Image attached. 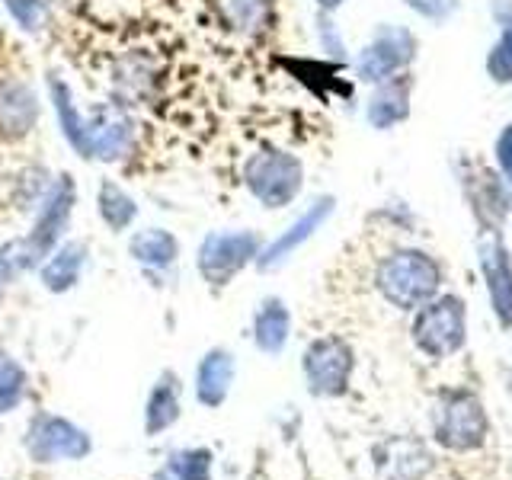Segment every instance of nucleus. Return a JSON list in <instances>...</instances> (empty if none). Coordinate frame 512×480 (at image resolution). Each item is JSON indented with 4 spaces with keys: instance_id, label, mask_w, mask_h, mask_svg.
Instances as JSON below:
<instances>
[{
    "instance_id": "5",
    "label": "nucleus",
    "mask_w": 512,
    "mask_h": 480,
    "mask_svg": "<svg viewBox=\"0 0 512 480\" xmlns=\"http://www.w3.org/2000/svg\"><path fill=\"white\" fill-rule=\"evenodd\" d=\"M26 452L39 464H55V461H80L93 452L90 436L71 420L55 413H39L29 423L26 432Z\"/></svg>"
},
{
    "instance_id": "3",
    "label": "nucleus",
    "mask_w": 512,
    "mask_h": 480,
    "mask_svg": "<svg viewBox=\"0 0 512 480\" xmlns=\"http://www.w3.org/2000/svg\"><path fill=\"white\" fill-rule=\"evenodd\" d=\"M244 183L263 208H285L304 186V164L282 148H260L247 157Z\"/></svg>"
},
{
    "instance_id": "11",
    "label": "nucleus",
    "mask_w": 512,
    "mask_h": 480,
    "mask_svg": "<svg viewBox=\"0 0 512 480\" xmlns=\"http://www.w3.org/2000/svg\"><path fill=\"white\" fill-rule=\"evenodd\" d=\"M330 215H333V196H324V199L311 202V205L298 215V221L288 224V228H285L276 240H272V244H266V247L260 250V256H256V266H260L263 272L282 266L301 244H308V240H311L320 228H324V221H327Z\"/></svg>"
},
{
    "instance_id": "12",
    "label": "nucleus",
    "mask_w": 512,
    "mask_h": 480,
    "mask_svg": "<svg viewBox=\"0 0 512 480\" xmlns=\"http://www.w3.org/2000/svg\"><path fill=\"white\" fill-rule=\"evenodd\" d=\"M39 122V96L29 84L7 77L0 84V138L20 141Z\"/></svg>"
},
{
    "instance_id": "23",
    "label": "nucleus",
    "mask_w": 512,
    "mask_h": 480,
    "mask_svg": "<svg viewBox=\"0 0 512 480\" xmlns=\"http://www.w3.org/2000/svg\"><path fill=\"white\" fill-rule=\"evenodd\" d=\"M157 480H212V452L208 448L173 452L167 468L157 474Z\"/></svg>"
},
{
    "instance_id": "18",
    "label": "nucleus",
    "mask_w": 512,
    "mask_h": 480,
    "mask_svg": "<svg viewBox=\"0 0 512 480\" xmlns=\"http://www.w3.org/2000/svg\"><path fill=\"white\" fill-rule=\"evenodd\" d=\"M292 333V314L282 298H266L253 314V343L266 356H279Z\"/></svg>"
},
{
    "instance_id": "28",
    "label": "nucleus",
    "mask_w": 512,
    "mask_h": 480,
    "mask_svg": "<svg viewBox=\"0 0 512 480\" xmlns=\"http://www.w3.org/2000/svg\"><path fill=\"white\" fill-rule=\"evenodd\" d=\"M404 4L410 7V10H416L420 16H426V20H445L448 13H455V7H458V0H404Z\"/></svg>"
},
{
    "instance_id": "4",
    "label": "nucleus",
    "mask_w": 512,
    "mask_h": 480,
    "mask_svg": "<svg viewBox=\"0 0 512 480\" xmlns=\"http://www.w3.org/2000/svg\"><path fill=\"white\" fill-rule=\"evenodd\" d=\"M260 250H263V240L256 231H215L199 244V253H196L199 276L208 285L224 288L237 272H244L250 263H256Z\"/></svg>"
},
{
    "instance_id": "26",
    "label": "nucleus",
    "mask_w": 512,
    "mask_h": 480,
    "mask_svg": "<svg viewBox=\"0 0 512 480\" xmlns=\"http://www.w3.org/2000/svg\"><path fill=\"white\" fill-rule=\"evenodd\" d=\"M26 372L23 365H16L13 359H4L0 365V413H10L26 394Z\"/></svg>"
},
{
    "instance_id": "10",
    "label": "nucleus",
    "mask_w": 512,
    "mask_h": 480,
    "mask_svg": "<svg viewBox=\"0 0 512 480\" xmlns=\"http://www.w3.org/2000/svg\"><path fill=\"white\" fill-rule=\"evenodd\" d=\"M477 260L487 279L493 314L503 327H512V260L496 228H484L477 237Z\"/></svg>"
},
{
    "instance_id": "31",
    "label": "nucleus",
    "mask_w": 512,
    "mask_h": 480,
    "mask_svg": "<svg viewBox=\"0 0 512 480\" xmlns=\"http://www.w3.org/2000/svg\"><path fill=\"white\" fill-rule=\"evenodd\" d=\"M0 365H4V356H0Z\"/></svg>"
},
{
    "instance_id": "27",
    "label": "nucleus",
    "mask_w": 512,
    "mask_h": 480,
    "mask_svg": "<svg viewBox=\"0 0 512 480\" xmlns=\"http://www.w3.org/2000/svg\"><path fill=\"white\" fill-rule=\"evenodd\" d=\"M317 36H320V48L330 55V58H336V61H343L346 58V45H343V36L336 32V26H333V20H330V13H320L317 16Z\"/></svg>"
},
{
    "instance_id": "7",
    "label": "nucleus",
    "mask_w": 512,
    "mask_h": 480,
    "mask_svg": "<svg viewBox=\"0 0 512 480\" xmlns=\"http://www.w3.org/2000/svg\"><path fill=\"white\" fill-rule=\"evenodd\" d=\"M416 58V36L404 26H388L384 23L375 39L368 42L359 58H356V74L368 84H384V80L400 77L410 61Z\"/></svg>"
},
{
    "instance_id": "9",
    "label": "nucleus",
    "mask_w": 512,
    "mask_h": 480,
    "mask_svg": "<svg viewBox=\"0 0 512 480\" xmlns=\"http://www.w3.org/2000/svg\"><path fill=\"white\" fill-rule=\"evenodd\" d=\"M304 378L320 397H336L346 391L352 375V349L340 336H320L304 352Z\"/></svg>"
},
{
    "instance_id": "2",
    "label": "nucleus",
    "mask_w": 512,
    "mask_h": 480,
    "mask_svg": "<svg viewBox=\"0 0 512 480\" xmlns=\"http://www.w3.org/2000/svg\"><path fill=\"white\" fill-rule=\"evenodd\" d=\"M375 282H378V292L388 298L394 308L413 311L436 298L442 272H439V263L423 250H397L378 263Z\"/></svg>"
},
{
    "instance_id": "30",
    "label": "nucleus",
    "mask_w": 512,
    "mask_h": 480,
    "mask_svg": "<svg viewBox=\"0 0 512 480\" xmlns=\"http://www.w3.org/2000/svg\"><path fill=\"white\" fill-rule=\"evenodd\" d=\"M343 4H346V0H317L320 13H333V10H340Z\"/></svg>"
},
{
    "instance_id": "1",
    "label": "nucleus",
    "mask_w": 512,
    "mask_h": 480,
    "mask_svg": "<svg viewBox=\"0 0 512 480\" xmlns=\"http://www.w3.org/2000/svg\"><path fill=\"white\" fill-rule=\"evenodd\" d=\"M77 205V183L71 173L55 176L45 186V196L36 205V218L32 228L23 237H13L0 247V285H10L26 272L39 269L52 250L61 244L64 231H68L71 215Z\"/></svg>"
},
{
    "instance_id": "13",
    "label": "nucleus",
    "mask_w": 512,
    "mask_h": 480,
    "mask_svg": "<svg viewBox=\"0 0 512 480\" xmlns=\"http://www.w3.org/2000/svg\"><path fill=\"white\" fill-rule=\"evenodd\" d=\"M87 244H80V240H64L52 250V256L39 266V279L45 285V292L52 295H64L71 292V288L80 282V272L87 266Z\"/></svg>"
},
{
    "instance_id": "17",
    "label": "nucleus",
    "mask_w": 512,
    "mask_h": 480,
    "mask_svg": "<svg viewBox=\"0 0 512 480\" xmlns=\"http://www.w3.org/2000/svg\"><path fill=\"white\" fill-rule=\"evenodd\" d=\"M365 116L375 128H381V132H388V128L404 122L410 116V80L400 74V77H391V80H384V84H378L372 100H368Z\"/></svg>"
},
{
    "instance_id": "25",
    "label": "nucleus",
    "mask_w": 512,
    "mask_h": 480,
    "mask_svg": "<svg viewBox=\"0 0 512 480\" xmlns=\"http://www.w3.org/2000/svg\"><path fill=\"white\" fill-rule=\"evenodd\" d=\"M4 7L10 13V20L23 32L45 29L48 16H52V10H48V0H4Z\"/></svg>"
},
{
    "instance_id": "29",
    "label": "nucleus",
    "mask_w": 512,
    "mask_h": 480,
    "mask_svg": "<svg viewBox=\"0 0 512 480\" xmlns=\"http://www.w3.org/2000/svg\"><path fill=\"white\" fill-rule=\"evenodd\" d=\"M496 167H500V173L512 183V122L503 128L500 138H496Z\"/></svg>"
},
{
    "instance_id": "14",
    "label": "nucleus",
    "mask_w": 512,
    "mask_h": 480,
    "mask_svg": "<svg viewBox=\"0 0 512 480\" xmlns=\"http://www.w3.org/2000/svg\"><path fill=\"white\" fill-rule=\"evenodd\" d=\"M218 20L244 39H256L276 23V0H215Z\"/></svg>"
},
{
    "instance_id": "20",
    "label": "nucleus",
    "mask_w": 512,
    "mask_h": 480,
    "mask_svg": "<svg viewBox=\"0 0 512 480\" xmlns=\"http://www.w3.org/2000/svg\"><path fill=\"white\" fill-rule=\"evenodd\" d=\"M128 253L132 260L151 272H167L176 256H180V240H176L167 228H144L135 231L128 240Z\"/></svg>"
},
{
    "instance_id": "6",
    "label": "nucleus",
    "mask_w": 512,
    "mask_h": 480,
    "mask_svg": "<svg viewBox=\"0 0 512 480\" xmlns=\"http://www.w3.org/2000/svg\"><path fill=\"white\" fill-rule=\"evenodd\" d=\"M413 340L426 356L445 359L464 346V304L461 298H432L423 304V311L416 314Z\"/></svg>"
},
{
    "instance_id": "8",
    "label": "nucleus",
    "mask_w": 512,
    "mask_h": 480,
    "mask_svg": "<svg viewBox=\"0 0 512 480\" xmlns=\"http://www.w3.org/2000/svg\"><path fill=\"white\" fill-rule=\"evenodd\" d=\"M487 436V416L480 400L468 391L445 394L436 410V439L455 452L477 448Z\"/></svg>"
},
{
    "instance_id": "24",
    "label": "nucleus",
    "mask_w": 512,
    "mask_h": 480,
    "mask_svg": "<svg viewBox=\"0 0 512 480\" xmlns=\"http://www.w3.org/2000/svg\"><path fill=\"white\" fill-rule=\"evenodd\" d=\"M487 74L496 84H512V7L503 13V32L487 55Z\"/></svg>"
},
{
    "instance_id": "15",
    "label": "nucleus",
    "mask_w": 512,
    "mask_h": 480,
    "mask_svg": "<svg viewBox=\"0 0 512 480\" xmlns=\"http://www.w3.org/2000/svg\"><path fill=\"white\" fill-rule=\"evenodd\" d=\"M234 356L228 349H208L196 368V397L202 407H221L231 394Z\"/></svg>"
},
{
    "instance_id": "16",
    "label": "nucleus",
    "mask_w": 512,
    "mask_h": 480,
    "mask_svg": "<svg viewBox=\"0 0 512 480\" xmlns=\"http://www.w3.org/2000/svg\"><path fill=\"white\" fill-rule=\"evenodd\" d=\"M48 100H52V106H55L58 128H61L64 141L71 144L77 157L87 160V112L77 106L74 90L64 84L58 74L48 77Z\"/></svg>"
},
{
    "instance_id": "21",
    "label": "nucleus",
    "mask_w": 512,
    "mask_h": 480,
    "mask_svg": "<svg viewBox=\"0 0 512 480\" xmlns=\"http://www.w3.org/2000/svg\"><path fill=\"white\" fill-rule=\"evenodd\" d=\"M96 212H100V221L112 234H125L138 218V202L116 180H103L100 189H96Z\"/></svg>"
},
{
    "instance_id": "22",
    "label": "nucleus",
    "mask_w": 512,
    "mask_h": 480,
    "mask_svg": "<svg viewBox=\"0 0 512 480\" xmlns=\"http://www.w3.org/2000/svg\"><path fill=\"white\" fill-rule=\"evenodd\" d=\"M474 208L480 212V218L487 221V228L500 224L509 208H512V192L503 183V173H493V170H480L474 176Z\"/></svg>"
},
{
    "instance_id": "19",
    "label": "nucleus",
    "mask_w": 512,
    "mask_h": 480,
    "mask_svg": "<svg viewBox=\"0 0 512 480\" xmlns=\"http://www.w3.org/2000/svg\"><path fill=\"white\" fill-rule=\"evenodd\" d=\"M180 378L176 372H164L148 394V407H144V432L148 436H160L167 432L176 420H180Z\"/></svg>"
}]
</instances>
